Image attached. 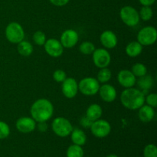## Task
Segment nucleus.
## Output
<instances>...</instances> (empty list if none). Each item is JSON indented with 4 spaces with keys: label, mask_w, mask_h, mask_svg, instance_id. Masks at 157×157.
Instances as JSON below:
<instances>
[{
    "label": "nucleus",
    "mask_w": 157,
    "mask_h": 157,
    "mask_svg": "<svg viewBox=\"0 0 157 157\" xmlns=\"http://www.w3.org/2000/svg\"><path fill=\"white\" fill-rule=\"evenodd\" d=\"M30 113L36 123L47 122L53 116L54 106L49 100L41 98L32 104Z\"/></svg>",
    "instance_id": "obj_1"
},
{
    "label": "nucleus",
    "mask_w": 157,
    "mask_h": 157,
    "mask_svg": "<svg viewBox=\"0 0 157 157\" xmlns=\"http://www.w3.org/2000/svg\"><path fill=\"white\" fill-rule=\"evenodd\" d=\"M121 102L128 110H138L145 103V94L142 90L133 87L126 88L121 93Z\"/></svg>",
    "instance_id": "obj_2"
},
{
    "label": "nucleus",
    "mask_w": 157,
    "mask_h": 157,
    "mask_svg": "<svg viewBox=\"0 0 157 157\" xmlns=\"http://www.w3.org/2000/svg\"><path fill=\"white\" fill-rule=\"evenodd\" d=\"M5 34L8 41L12 44H18L25 38L22 26L16 21H12L6 26Z\"/></svg>",
    "instance_id": "obj_3"
},
{
    "label": "nucleus",
    "mask_w": 157,
    "mask_h": 157,
    "mask_svg": "<svg viewBox=\"0 0 157 157\" xmlns=\"http://www.w3.org/2000/svg\"><path fill=\"white\" fill-rule=\"evenodd\" d=\"M52 129L54 133L60 137H66L69 136L73 130V126L67 118L59 117L53 120Z\"/></svg>",
    "instance_id": "obj_4"
},
{
    "label": "nucleus",
    "mask_w": 157,
    "mask_h": 157,
    "mask_svg": "<svg viewBox=\"0 0 157 157\" xmlns=\"http://www.w3.org/2000/svg\"><path fill=\"white\" fill-rule=\"evenodd\" d=\"M100 83L97 78L93 77H87L78 83V91L85 96H94L98 93Z\"/></svg>",
    "instance_id": "obj_5"
},
{
    "label": "nucleus",
    "mask_w": 157,
    "mask_h": 157,
    "mask_svg": "<svg viewBox=\"0 0 157 157\" xmlns=\"http://www.w3.org/2000/svg\"><path fill=\"white\" fill-rule=\"evenodd\" d=\"M120 16L123 22L129 27L137 25L140 20L139 12L130 6H124L120 11Z\"/></svg>",
    "instance_id": "obj_6"
},
{
    "label": "nucleus",
    "mask_w": 157,
    "mask_h": 157,
    "mask_svg": "<svg viewBox=\"0 0 157 157\" xmlns=\"http://www.w3.org/2000/svg\"><path fill=\"white\" fill-rule=\"evenodd\" d=\"M157 30L153 26H146L140 29L137 35V41L143 46H150L156 43Z\"/></svg>",
    "instance_id": "obj_7"
},
{
    "label": "nucleus",
    "mask_w": 157,
    "mask_h": 157,
    "mask_svg": "<svg viewBox=\"0 0 157 157\" xmlns=\"http://www.w3.org/2000/svg\"><path fill=\"white\" fill-rule=\"evenodd\" d=\"M91 133L98 138H104L111 131V126L106 120L98 119L92 123L90 127Z\"/></svg>",
    "instance_id": "obj_8"
},
{
    "label": "nucleus",
    "mask_w": 157,
    "mask_h": 157,
    "mask_svg": "<svg viewBox=\"0 0 157 157\" xmlns=\"http://www.w3.org/2000/svg\"><path fill=\"white\" fill-rule=\"evenodd\" d=\"M92 59L93 62L96 67L99 68H104L107 67L111 61V56L110 53L107 51V49L102 48H96L94 52L92 54Z\"/></svg>",
    "instance_id": "obj_9"
},
{
    "label": "nucleus",
    "mask_w": 157,
    "mask_h": 157,
    "mask_svg": "<svg viewBox=\"0 0 157 157\" xmlns=\"http://www.w3.org/2000/svg\"><path fill=\"white\" fill-rule=\"evenodd\" d=\"M44 48L46 53L52 58H58L61 56L64 52V47L61 41L56 38H49L46 40Z\"/></svg>",
    "instance_id": "obj_10"
},
{
    "label": "nucleus",
    "mask_w": 157,
    "mask_h": 157,
    "mask_svg": "<svg viewBox=\"0 0 157 157\" xmlns=\"http://www.w3.org/2000/svg\"><path fill=\"white\" fill-rule=\"evenodd\" d=\"M61 90L65 98L72 99L78 92V83L74 78H67L61 84Z\"/></svg>",
    "instance_id": "obj_11"
},
{
    "label": "nucleus",
    "mask_w": 157,
    "mask_h": 157,
    "mask_svg": "<svg viewBox=\"0 0 157 157\" xmlns=\"http://www.w3.org/2000/svg\"><path fill=\"white\" fill-rule=\"evenodd\" d=\"M79 40L78 33L74 29H67L61 34L60 41L64 48H72Z\"/></svg>",
    "instance_id": "obj_12"
},
{
    "label": "nucleus",
    "mask_w": 157,
    "mask_h": 157,
    "mask_svg": "<svg viewBox=\"0 0 157 157\" xmlns=\"http://www.w3.org/2000/svg\"><path fill=\"white\" fill-rule=\"evenodd\" d=\"M37 123L32 117H22L18 119L15 123L16 129L22 133H29L33 132L36 128Z\"/></svg>",
    "instance_id": "obj_13"
},
{
    "label": "nucleus",
    "mask_w": 157,
    "mask_h": 157,
    "mask_svg": "<svg viewBox=\"0 0 157 157\" xmlns=\"http://www.w3.org/2000/svg\"><path fill=\"white\" fill-rule=\"evenodd\" d=\"M98 93L101 100L107 103H111L114 101L117 96L116 88L113 85L107 83L103 84L102 86H100Z\"/></svg>",
    "instance_id": "obj_14"
},
{
    "label": "nucleus",
    "mask_w": 157,
    "mask_h": 157,
    "mask_svg": "<svg viewBox=\"0 0 157 157\" xmlns=\"http://www.w3.org/2000/svg\"><path fill=\"white\" fill-rule=\"evenodd\" d=\"M117 81L122 87L130 88L136 84V78L133 75L131 71L121 70L117 75Z\"/></svg>",
    "instance_id": "obj_15"
},
{
    "label": "nucleus",
    "mask_w": 157,
    "mask_h": 157,
    "mask_svg": "<svg viewBox=\"0 0 157 157\" xmlns=\"http://www.w3.org/2000/svg\"><path fill=\"white\" fill-rule=\"evenodd\" d=\"M100 41L106 49H113L117 45L118 39L114 32L107 30L101 33L100 36Z\"/></svg>",
    "instance_id": "obj_16"
},
{
    "label": "nucleus",
    "mask_w": 157,
    "mask_h": 157,
    "mask_svg": "<svg viewBox=\"0 0 157 157\" xmlns=\"http://www.w3.org/2000/svg\"><path fill=\"white\" fill-rule=\"evenodd\" d=\"M139 112H138V117L139 119L143 123H150L153 120L155 117V110L153 107L144 104L142 107H140Z\"/></svg>",
    "instance_id": "obj_17"
},
{
    "label": "nucleus",
    "mask_w": 157,
    "mask_h": 157,
    "mask_svg": "<svg viewBox=\"0 0 157 157\" xmlns=\"http://www.w3.org/2000/svg\"><path fill=\"white\" fill-rule=\"evenodd\" d=\"M136 84H137L140 90H142L143 93L146 95L147 92L149 91V90L153 87V84H154V80L152 76L146 75L139 78L138 81L136 80Z\"/></svg>",
    "instance_id": "obj_18"
},
{
    "label": "nucleus",
    "mask_w": 157,
    "mask_h": 157,
    "mask_svg": "<svg viewBox=\"0 0 157 157\" xmlns=\"http://www.w3.org/2000/svg\"><path fill=\"white\" fill-rule=\"evenodd\" d=\"M71 140L74 144L78 146H84L87 142V136L84 130L79 128H73L71 133Z\"/></svg>",
    "instance_id": "obj_19"
},
{
    "label": "nucleus",
    "mask_w": 157,
    "mask_h": 157,
    "mask_svg": "<svg viewBox=\"0 0 157 157\" xmlns=\"http://www.w3.org/2000/svg\"><path fill=\"white\" fill-rule=\"evenodd\" d=\"M102 113V107L99 104H92L87 107L85 116L87 117L90 120H91L92 121H95L98 119H101Z\"/></svg>",
    "instance_id": "obj_20"
},
{
    "label": "nucleus",
    "mask_w": 157,
    "mask_h": 157,
    "mask_svg": "<svg viewBox=\"0 0 157 157\" xmlns=\"http://www.w3.org/2000/svg\"><path fill=\"white\" fill-rule=\"evenodd\" d=\"M125 52L130 58H136L142 53L143 45L137 41H130L126 47Z\"/></svg>",
    "instance_id": "obj_21"
},
{
    "label": "nucleus",
    "mask_w": 157,
    "mask_h": 157,
    "mask_svg": "<svg viewBox=\"0 0 157 157\" xmlns=\"http://www.w3.org/2000/svg\"><path fill=\"white\" fill-rule=\"evenodd\" d=\"M17 51H18L19 55L25 57H28L30 56V55L33 53L34 47L32 44V43H30L29 41L22 40V41H20L19 43H18V45H17Z\"/></svg>",
    "instance_id": "obj_22"
},
{
    "label": "nucleus",
    "mask_w": 157,
    "mask_h": 157,
    "mask_svg": "<svg viewBox=\"0 0 157 157\" xmlns=\"http://www.w3.org/2000/svg\"><path fill=\"white\" fill-rule=\"evenodd\" d=\"M112 73L111 71L108 67H104V68H100L98 71L97 80L101 84H106L111 79Z\"/></svg>",
    "instance_id": "obj_23"
},
{
    "label": "nucleus",
    "mask_w": 157,
    "mask_h": 157,
    "mask_svg": "<svg viewBox=\"0 0 157 157\" xmlns=\"http://www.w3.org/2000/svg\"><path fill=\"white\" fill-rule=\"evenodd\" d=\"M84 150L82 147L76 144L71 145L67 148V153H66L67 157H84Z\"/></svg>",
    "instance_id": "obj_24"
},
{
    "label": "nucleus",
    "mask_w": 157,
    "mask_h": 157,
    "mask_svg": "<svg viewBox=\"0 0 157 157\" xmlns=\"http://www.w3.org/2000/svg\"><path fill=\"white\" fill-rule=\"evenodd\" d=\"M131 72L136 78H140L147 74V68L142 63H136L132 66Z\"/></svg>",
    "instance_id": "obj_25"
},
{
    "label": "nucleus",
    "mask_w": 157,
    "mask_h": 157,
    "mask_svg": "<svg viewBox=\"0 0 157 157\" xmlns=\"http://www.w3.org/2000/svg\"><path fill=\"white\" fill-rule=\"evenodd\" d=\"M95 46L91 41H86L81 43L79 46V51L84 55H90L93 54L95 50Z\"/></svg>",
    "instance_id": "obj_26"
},
{
    "label": "nucleus",
    "mask_w": 157,
    "mask_h": 157,
    "mask_svg": "<svg viewBox=\"0 0 157 157\" xmlns=\"http://www.w3.org/2000/svg\"><path fill=\"white\" fill-rule=\"evenodd\" d=\"M140 18L144 21H149L153 15V11L151 6H142L139 12Z\"/></svg>",
    "instance_id": "obj_27"
},
{
    "label": "nucleus",
    "mask_w": 157,
    "mask_h": 157,
    "mask_svg": "<svg viewBox=\"0 0 157 157\" xmlns=\"http://www.w3.org/2000/svg\"><path fill=\"white\" fill-rule=\"evenodd\" d=\"M32 40L37 45L41 46L44 45L47 38H46V35L44 32L41 31H37L34 33L33 36H32Z\"/></svg>",
    "instance_id": "obj_28"
},
{
    "label": "nucleus",
    "mask_w": 157,
    "mask_h": 157,
    "mask_svg": "<svg viewBox=\"0 0 157 157\" xmlns=\"http://www.w3.org/2000/svg\"><path fill=\"white\" fill-rule=\"evenodd\" d=\"M144 157H157V147L154 144H148L144 150Z\"/></svg>",
    "instance_id": "obj_29"
},
{
    "label": "nucleus",
    "mask_w": 157,
    "mask_h": 157,
    "mask_svg": "<svg viewBox=\"0 0 157 157\" xmlns=\"http://www.w3.org/2000/svg\"><path fill=\"white\" fill-rule=\"evenodd\" d=\"M10 134V127L4 121H0V140L7 138Z\"/></svg>",
    "instance_id": "obj_30"
},
{
    "label": "nucleus",
    "mask_w": 157,
    "mask_h": 157,
    "mask_svg": "<svg viewBox=\"0 0 157 157\" xmlns=\"http://www.w3.org/2000/svg\"><path fill=\"white\" fill-rule=\"evenodd\" d=\"M67 78L65 71L61 69H58L53 73V79L58 83H62Z\"/></svg>",
    "instance_id": "obj_31"
},
{
    "label": "nucleus",
    "mask_w": 157,
    "mask_h": 157,
    "mask_svg": "<svg viewBox=\"0 0 157 157\" xmlns=\"http://www.w3.org/2000/svg\"><path fill=\"white\" fill-rule=\"evenodd\" d=\"M145 101L147 105L156 108L157 107V94L156 93L149 94L147 97H145Z\"/></svg>",
    "instance_id": "obj_32"
},
{
    "label": "nucleus",
    "mask_w": 157,
    "mask_h": 157,
    "mask_svg": "<svg viewBox=\"0 0 157 157\" xmlns=\"http://www.w3.org/2000/svg\"><path fill=\"white\" fill-rule=\"evenodd\" d=\"M93 122L94 121H92L91 120L89 119L87 117L84 116L83 117H81V121H80V124H81V127H84V128H90Z\"/></svg>",
    "instance_id": "obj_33"
},
{
    "label": "nucleus",
    "mask_w": 157,
    "mask_h": 157,
    "mask_svg": "<svg viewBox=\"0 0 157 157\" xmlns=\"http://www.w3.org/2000/svg\"><path fill=\"white\" fill-rule=\"evenodd\" d=\"M70 0H49L52 5L58 7H61V6H64L69 2Z\"/></svg>",
    "instance_id": "obj_34"
},
{
    "label": "nucleus",
    "mask_w": 157,
    "mask_h": 157,
    "mask_svg": "<svg viewBox=\"0 0 157 157\" xmlns=\"http://www.w3.org/2000/svg\"><path fill=\"white\" fill-rule=\"evenodd\" d=\"M36 127L38 128V131L41 133H44L48 130V124L47 122H39L38 123V125H36Z\"/></svg>",
    "instance_id": "obj_35"
},
{
    "label": "nucleus",
    "mask_w": 157,
    "mask_h": 157,
    "mask_svg": "<svg viewBox=\"0 0 157 157\" xmlns=\"http://www.w3.org/2000/svg\"><path fill=\"white\" fill-rule=\"evenodd\" d=\"M140 3L143 6H151L156 2V0H139Z\"/></svg>",
    "instance_id": "obj_36"
},
{
    "label": "nucleus",
    "mask_w": 157,
    "mask_h": 157,
    "mask_svg": "<svg viewBox=\"0 0 157 157\" xmlns=\"http://www.w3.org/2000/svg\"><path fill=\"white\" fill-rule=\"evenodd\" d=\"M106 157H118V156H117L116 154H110V155H108V156H106Z\"/></svg>",
    "instance_id": "obj_37"
}]
</instances>
